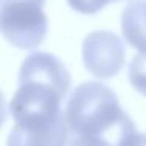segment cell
I'll use <instances>...</instances> for the list:
<instances>
[{"label":"cell","mask_w":146,"mask_h":146,"mask_svg":"<svg viewBox=\"0 0 146 146\" xmlns=\"http://www.w3.org/2000/svg\"><path fill=\"white\" fill-rule=\"evenodd\" d=\"M111 0H68V3L72 10L82 14H94Z\"/></svg>","instance_id":"cell-8"},{"label":"cell","mask_w":146,"mask_h":146,"mask_svg":"<svg viewBox=\"0 0 146 146\" xmlns=\"http://www.w3.org/2000/svg\"><path fill=\"white\" fill-rule=\"evenodd\" d=\"M69 146H113V143L101 137H79Z\"/></svg>","instance_id":"cell-10"},{"label":"cell","mask_w":146,"mask_h":146,"mask_svg":"<svg viewBox=\"0 0 146 146\" xmlns=\"http://www.w3.org/2000/svg\"><path fill=\"white\" fill-rule=\"evenodd\" d=\"M71 132L79 137H101L113 143L135 130L113 90L101 82H86L72 91L64 111Z\"/></svg>","instance_id":"cell-2"},{"label":"cell","mask_w":146,"mask_h":146,"mask_svg":"<svg viewBox=\"0 0 146 146\" xmlns=\"http://www.w3.org/2000/svg\"><path fill=\"white\" fill-rule=\"evenodd\" d=\"M129 80L137 93L146 96V54H138L129 64Z\"/></svg>","instance_id":"cell-7"},{"label":"cell","mask_w":146,"mask_h":146,"mask_svg":"<svg viewBox=\"0 0 146 146\" xmlns=\"http://www.w3.org/2000/svg\"><path fill=\"white\" fill-rule=\"evenodd\" d=\"M5 118H7V105H5V98L0 91V127L3 126Z\"/></svg>","instance_id":"cell-11"},{"label":"cell","mask_w":146,"mask_h":146,"mask_svg":"<svg viewBox=\"0 0 146 146\" xmlns=\"http://www.w3.org/2000/svg\"><path fill=\"white\" fill-rule=\"evenodd\" d=\"M0 33L19 49H35L47 33V16L35 0H2Z\"/></svg>","instance_id":"cell-3"},{"label":"cell","mask_w":146,"mask_h":146,"mask_svg":"<svg viewBox=\"0 0 146 146\" xmlns=\"http://www.w3.org/2000/svg\"><path fill=\"white\" fill-rule=\"evenodd\" d=\"M68 126L64 115L54 121L14 124L7 146H66Z\"/></svg>","instance_id":"cell-5"},{"label":"cell","mask_w":146,"mask_h":146,"mask_svg":"<svg viewBox=\"0 0 146 146\" xmlns=\"http://www.w3.org/2000/svg\"><path fill=\"white\" fill-rule=\"evenodd\" d=\"M123 36L140 54H146V2H130L121 16Z\"/></svg>","instance_id":"cell-6"},{"label":"cell","mask_w":146,"mask_h":146,"mask_svg":"<svg viewBox=\"0 0 146 146\" xmlns=\"http://www.w3.org/2000/svg\"><path fill=\"white\" fill-rule=\"evenodd\" d=\"M115 146H146V133L132 132L118 140Z\"/></svg>","instance_id":"cell-9"},{"label":"cell","mask_w":146,"mask_h":146,"mask_svg":"<svg viewBox=\"0 0 146 146\" xmlns=\"http://www.w3.org/2000/svg\"><path fill=\"white\" fill-rule=\"evenodd\" d=\"M71 85L66 66L47 52H33L24 60L19 88L10 110L16 124L47 123L60 118L61 101Z\"/></svg>","instance_id":"cell-1"},{"label":"cell","mask_w":146,"mask_h":146,"mask_svg":"<svg viewBox=\"0 0 146 146\" xmlns=\"http://www.w3.org/2000/svg\"><path fill=\"white\" fill-rule=\"evenodd\" d=\"M0 2H2V0H0ZM35 2H39V3H42V5H44V2H46V0H35Z\"/></svg>","instance_id":"cell-12"},{"label":"cell","mask_w":146,"mask_h":146,"mask_svg":"<svg viewBox=\"0 0 146 146\" xmlns=\"http://www.w3.org/2000/svg\"><path fill=\"white\" fill-rule=\"evenodd\" d=\"M85 68L98 79L116 76L126 61V49L119 36L111 32L99 30L85 38L82 46Z\"/></svg>","instance_id":"cell-4"}]
</instances>
